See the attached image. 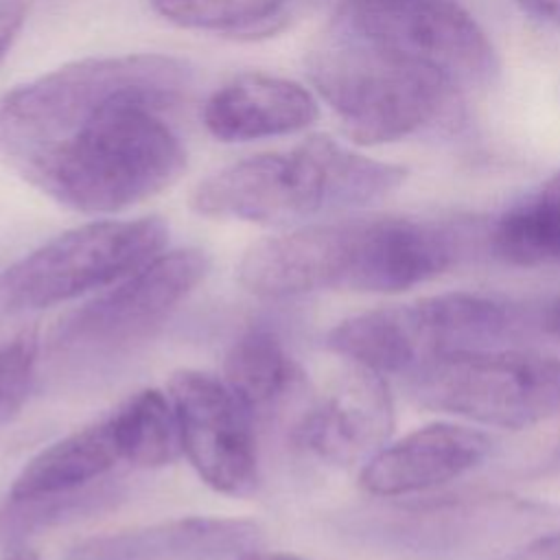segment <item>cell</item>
Returning <instances> with one entry per match:
<instances>
[{
    "label": "cell",
    "mask_w": 560,
    "mask_h": 560,
    "mask_svg": "<svg viewBox=\"0 0 560 560\" xmlns=\"http://www.w3.org/2000/svg\"><path fill=\"white\" fill-rule=\"evenodd\" d=\"M400 164L354 153L328 136H308L287 151L238 160L197 184L195 212L212 219L282 225L361 208L394 192Z\"/></svg>",
    "instance_id": "obj_3"
},
{
    "label": "cell",
    "mask_w": 560,
    "mask_h": 560,
    "mask_svg": "<svg viewBox=\"0 0 560 560\" xmlns=\"http://www.w3.org/2000/svg\"><path fill=\"white\" fill-rule=\"evenodd\" d=\"M190 83L182 59L155 52L66 63L0 96V155L57 203L125 210L184 173Z\"/></svg>",
    "instance_id": "obj_1"
},
{
    "label": "cell",
    "mask_w": 560,
    "mask_h": 560,
    "mask_svg": "<svg viewBox=\"0 0 560 560\" xmlns=\"http://www.w3.org/2000/svg\"><path fill=\"white\" fill-rule=\"evenodd\" d=\"M37 350V330L33 326L0 330V424L9 422L26 402Z\"/></svg>",
    "instance_id": "obj_21"
},
{
    "label": "cell",
    "mask_w": 560,
    "mask_h": 560,
    "mask_svg": "<svg viewBox=\"0 0 560 560\" xmlns=\"http://www.w3.org/2000/svg\"><path fill=\"white\" fill-rule=\"evenodd\" d=\"M120 459L109 418L79 429L37 453L13 479L9 497H35L83 488Z\"/></svg>",
    "instance_id": "obj_15"
},
{
    "label": "cell",
    "mask_w": 560,
    "mask_h": 560,
    "mask_svg": "<svg viewBox=\"0 0 560 560\" xmlns=\"http://www.w3.org/2000/svg\"><path fill=\"white\" fill-rule=\"evenodd\" d=\"M182 448L199 477L217 492L245 497L256 490L258 462L252 413L228 383L199 370H179L168 381Z\"/></svg>",
    "instance_id": "obj_10"
},
{
    "label": "cell",
    "mask_w": 560,
    "mask_h": 560,
    "mask_svg": "<svg viewBox=\"0 0 560 560\" xmlns=\"http://www.w3.org/2000/svg\"><path fill=\"white\" fill-rule=\"evenodd\" d=\"M457 243L438 223L409 217H363L304 225L252 245L238 280L262 298L319 289L396 293L453 265Z\"/></svg>",
    "instance_id": "obj_2"
},
{
    "label": "cell",
    "mask_w": 560,
    "mask_h": 560,
    "mask_svg": "<svg viewBox=\"0 0 560 560\" xmlns=\"http://www.w3.org/2000/svg\"><path fill=\"white\" fill-rule=\"evenodd\" d=\"M160 217L96 221L68 230L0 276V300L9 308H42L127 278L166 245Z\"/></svg>",
    "instance_id": "obj_8"
},
{
    "label": "cell",
    "mask_w": 560,
    "mask_h": 560,
    "mask_svg": "<svg viewBox=\"0 0 560 560\" xmlns=\"http://www.w3.org/2000/svg\"><path fill=\"white\" fill-rule=\"evenodd\" d=\"M236 560H304V558L293 556V553H282V551H260V549L256 547V549L243 553V556L236 558Z\"/></svg>",
    "instance_id": "obj_25"
},
{
    "label": "cell",
    "mask_w": 560,
    "mask_h": 560,
    "mask_svg": "<svg viewBox=\"0 0 560 560\" xmlns=\"http://www.w3.org/2000/svg\"><path fill=\"white\" fill-rule=\"evenodd\" d=\"M490 247L510 265H560V168L497 217Z\"/></svg>",
    "instance_id": "obj_16"
},
{
    "label": "cell",
    "mask_w": 560,
    "mask_h": 560,
    "mask_svg": "<svg viewBox=\"0 0 560 560\" xmlns=\"http://www.w3.org/2000/svg\"><path fill=\"white\" fill-rule=\"evenodd\" d=\"M225 383L254 413L287 400L302 385V372L271 330L252 328L225 357Z\"/></svg>",
    "instance_id": "obj_18"
},
{
    "label": "cell",
    "mask_w": 560,
    "mask_h": 560,
    "mask_svg": "<svg viewBox=\"0 0 560 560\" xmlns=\"http://www.w3.org/2000/svg\"><path fill=\"white\" fill-rule=\"evenodd\" d=\"M525 13L551 22V24H560V0H514Z\"/></svg>",
    "instance_id": "obj_23"
},
{
    "label": "cell",
    "mask_w": 560,
    "mask_h": 560,
    "mask_svg": "<svg viewBox=\"0 0 560 560\" xmlns=\"http://www.w3.org/2000/svg\"><path fill=\"white\" fill-rule=\"evenodd\" d=\"M317 116V98L306 88L262 72L238 74L203 107V125L221 142L289 136L313 125Z\"/></svg>",
    "instance_id": "obj_14"
},
{
    "label": "cell",
    "mask_w": 560,
    "mask_h": 560,
    "mask_svg": "<svg viewBox=\"0 0 560 560\" xmlns=\"http://www.w3.org/2000/svg\"><path fill=\"white\" fill-rule=\"evenodd\" d=\"M514 326V311L505 302L451 291L348 317L328 332L326 343L359 368L409 376L442 357L494 348Z\"/></svg>",
    "instance_id": "obj_5"
},
{
    "label": "cell",
    "mask_w": 560,
    "mask_h": 560,
    "mask_svg": "<svg viewBox=\"0 0 560 560\" xmlns=\"http://www.w3.org/2000/svg\"><path fill=\"white\" fill-rule=\"evenodd\" d=\"M120 459L140 468L171 464L179 448V427L171 398L158 389H142L109 416Z\"/></svg>",
    "instance_id": "obj_19"
},
{
    "label": "cell",
    "mask_w": 560,
    "mask_h": 560,
    "mask_svg": "<svg viewBox=\"0 0 560 560\" xmlns=\"http://www.w3.org/2000/svg\"><path fill=\"white\" fill-rule=\"evenodd\" d=\"M208 273L201 249H173L68 313L52 337L57 350L109 354L144 339Z\"/></svg>",
    "instance_id": "obj_9"
},
{
    "label": "cell",
    "mask_w": 560,
    "mask_h": 560,
    "mask_svg": "<svg viewBox=\"0 0 560 560\" xmlns=\"http://www.w3.org/2000/svg\"><path fill=\"white\" fill-rule=\"evenodd\" d=\"M2 560H39V558L26 549H9Z\"/></svg>",
    "instance_id": "obj_27"
},
{
    "label": "cell",
    "mask_w": 560,
    "mask_h": 560,
    "mask_svg": "<svg viewBox=\"0 0 560 560\" xmlns=\"http://www.w3.org/2000/svg\"><path fill=\"white\" fill-rule=\"evenodd\" d=\"M306 74L343 133L363 147L420 131L455 92L433 70L330 26L311 48Z\"/></svg>",
    "instance_id": "obj_4"
},
{
    "label": "cell",
    "mask_w": 560,
    "mask_h": 560,
    "mask_svg": "<svg viewBox=\"0 0 560 560\" xmlns=\"http://www.w3.org/2000/svg\"><path fill=\"white\" fill-rule=\"evenodd\" d=\"M422 407L503 429H527L560 416V359L518 350H470L409 374Z\"/></svg>",
    "instance_id": "obj_6"
},
{
    "label": "cell",
    "mask_w": 560,
    "mask_h": 560,
    "mask_svg": "<svg viewBox=\"0 0 560 560\" xmlns=\"http://www.w3.org/2000/svg\"><path fill=\"white\" fill-rule=\"evenodd\" d=\"M118 499L120 488L114 483H88L66 492L9 497L0 505V549L9 551L28 536L107 510Z\"/></svg>",
    "instance_id": "obj_20"
},
{
    "label": "cell",
    "mask_w": 560,
    "mask_h": 560,
    "mask_svg": "<svg viewBox=\"0 0 560 560\" xmlns=\"http://www.w3.org/2000/svg\"><path fill=\"white\" fill-rule=\"evenodd\" d=\"M527 560H560V532H553L549 536H542L534 540L527 551Z\"/></svg>",
    "instance_id": "obj_24"
},
{
    "label": "cell",
    "mask_w": 560,
    "mask_h": 560,
    "mask_svg": "<svg viewBox=\"0 0 560 560\" xmlns=\"http://www.w3.org/2000/svg\"><path fill=\"white\" fill-rule=\"evenodd\" d=\"M319 0H151L168 22L236 39L276 35Z\"/></svg>",
    "instance_id": "obj_17"
},
{
    "label": "cell",
    "mask_w": 560,
    "mask_h": 560,
    "mask_svg": "<svg viewBox=\"0 0 560 560\" xmlns=\"http://www.w3.org/2000/svg\"><path fill=\"white\" fill-rule=\"evenodd\" d=\"M490 446V438L477 429L433 422L385 444L363 464L359 481L378 497L422 492L479 466Z\"/></svg>",
    "instance_id": "obj_12"
},
{
    "label": "cell",
    "mask_w": 560,
    "mask_h": 560,
    "mask_svg": "<svg viewBox=\"0 0 560 560\" xmlns=\"http://www.w3.org/2000/svg\"><path fill=\"white\" fill-rule=\"evenodd\" d=\"M26 20V7L20 0H0V59L15 42Z\"/></svg>",
    "instance_id": "obj_22"
},
{
    "label": "cell",
    "mask_w": 560,
    "mask_h": 560,
    "mask_svg": "<svg viewBox=\"0 0 560 560\" xmlns=\"http://www.w3.org/2000/svg\"><path fill=\"white\" fill-rule=\"evenodd\" d=\"M330 28L420 63L455 90L483 88L497 50L462 0H337Z\"/></svg>",
    "instance_id": "obj_7"
},
{
    "label": "cell",
    "mask_w": 560,
    "mask_h": 560,
    "mask_svg": "<svg viewBox=\"0 0 560 560\" xmlns=\"http://www.w3.org/2000/svg\"><path fill=\"white\" fill-rule=\"evenodd\" d=\"M258 545L252 521L188 516L85 540L68 560H236Z\"/></svg>",
    "instance_id": "obj_13"
},
{
    "label": "cell",
    "mask_w": 560,
    "mask_h": 560,
    "mask_svg": "<svg viewBox=\"0 0 560 560\" xmlns=\"http://www.w3.org/2000/svg\"><path fill=\"white\" fill-rule=\"evenodd\" d=\"M394 429V402L383 374L359 368L343 376L295 427L300 446L337 466L368 462Z\"/></svg>",
    "instance_id": "obj_11"
},
{
    "label": "cell",
    "mask_w": 560,
    "mask_h": 560,
    "mask_svg": "<svg viewBox=\"0 0 560 560\" xmlns=\"http://www.w3.org/2000/svg\"><path fill=\"white\" fill-rule=\"evenodd\" d=\"M545 326H547V330H551L553 335L560 337V295L547 306V311H545Z\"/></svg>",
    "instance_id": "obj_26"
}]
</instances>
